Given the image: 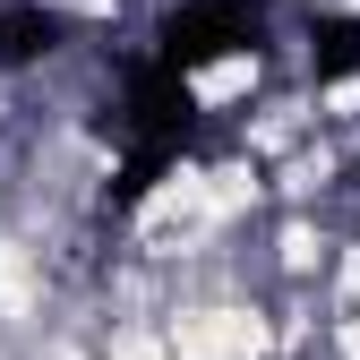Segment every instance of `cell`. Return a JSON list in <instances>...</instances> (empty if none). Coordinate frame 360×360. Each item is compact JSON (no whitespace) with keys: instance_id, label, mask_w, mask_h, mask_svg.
Returning <instances> with one entry per match:
<instances>
[{"instance_id":"obj_1","label":"cell","mask_w":360,"mask_h":360,"mask_svg":"<svg viewBox=\"0 0 360 360\" xmlns=\"http://www.w3.org/2000/svg\"><path fill=\"white\" fill-rule=\"evenodd\" d=\"M95 138H112L120 146V180H112V214H129L155 180L198 146V95H189V77L180 69H163L155 52L129 69V86H120V103L95 120Z\"/></svg>"},{"instance_id":"obj_2","label":"cell","mask_w":360,"mask_h":360,"mask_svg":"<svg viewBox=\"0 0 360 360\" xmlns=\"http://www.w3.org/2000/svg\"><path fill=\"white\" fill-rule=\"evenodd\" d=\"M257 43H266V9L257 0H180L155 26V60L189 77V69H214L232 52H257Z\"/></svg>"},{"instance_id":"obj_3","label":"cell","mask_w":360,"mask_h":360,"mask_svg":"<svg viewBox=\"0 0 360 360\" xmlns=\"http://www.w3.org/2000/svg\"><path fill=\"white\" fill-rule=\"evenodd\" d=\"M60 18L43 9V0H9V9H0V69H34L43 52H60Z\"/></svg>"},{"instance_id":"obj_4","label":"cell","mask_w":360,"mask_h":360,"mask_svg":"<svg viewBox=\"0 0 360 360\" xmlns=\"http://www.w3.org/2000/svg\"><path fill=\"white\" fill-rule=\"evenodd\" d=\"M309 77H318V86L360 77V18H318V26H309Z\"/></svg>"}]
</instances>
